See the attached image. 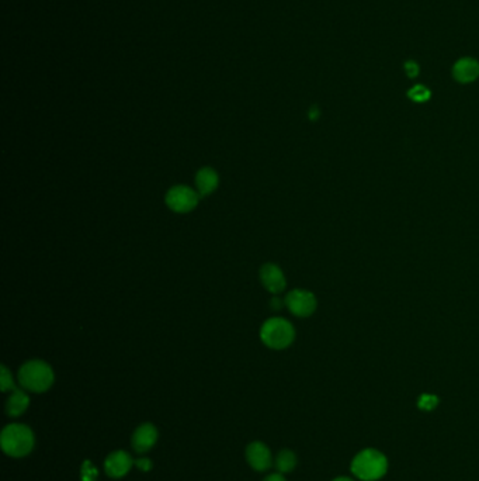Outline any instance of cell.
Masks as SVG:
<instances>
[{"mask_svg":"<svg viewBox=\"0 0 479 481\" xmlns=\"http://www.w3.org/2000/svg\"><path fill=\"white\" fill-rule=\"evenodd\" d=\"M54 370L43 360H30L19 370L20 385L32 393H44L54 385Z\"/></svg>","mask_w":479,"mask_h":481,"instance_id":"6da1fadb","label":"cell"},{"mask_svg":"<svg viewBox=\"0 0 479 481\" xmlns=\"http://www.w3.org/2000/svg\"><path fill=\"white\" fill-rule=\"evenodd\" d=\"M2 449L12 458H23L34 448V433L27 425L12 424L2 431Z\"/></svg>","mask_w":479,"mask_h":481,"instance_id":"7a4b0ae2","label":"cell"},{"mask_svg":"<svg viewBox=\"0 0 479 481\" xmlns=\"http://www.w3.org/2000/svg\"><path fill=\"white\" fill-rule=\"evenodd\" d=\"M260 338L270 349H286L295 339V329L292 324L284 318H270L260 329Z\"/></svg>","mask_w":479,"mask_h":481,"instance_id":"3957f363","label":"cell"},{"mask_svg":"<svg viewBox=\"0 0 479 481\" xmlns=\"http://www.w3.org/2000/svg\"><path fill=\"white\" fill-rule=\"evenodd\" d=\"M387 458L375 449H364L354 458L352 463V471L354 473V475L364 481L379 480L387 473Z\"/></svg>","mask_w":479,"mask_h":481,"instance_id":"277c9868","label":"cell"},{"mask_svg":"<svg viewBox=\"0 0 479 481\" xmlns=\"http://www.w3.org/2000/svg\"><path fill=\"white\" fill-rule=\"evenodd\" d=\"M200 201V194L197 190L184 186L178 185L173 186L166 193V205L167 207L179 214H186L193 212Z\"/></svg>","mask_w":479,"mask_h":481,"instance_id":"5b68a950","label":"cell"},{"mask_svg":"<svg viewBox=\"0 0 479 481\" xmlns=\"http://www.w3.org/2000/svg\"><path fill=\"white\" fill-rule=\"evenodd\" d=\"M286 305L291 314L299 318L311 317L317 311V297L308 290L295 289L286 297Z\"/></svg>","mask_w":479,"mask_h":481,"instance_id":"8992f818","label":"cell"},{"mask_svg":"<svg viewBox=\"0 0 479 481\" xmlns=\"http://www.w3.org/2000/svg\"><path fill=\"white\" fill-rule=\"evenodd\" d=\"M260 280L264 289L273 294L281 293L287 286L283 270L275 263H266L260 269Z\"/></svg>","mask_w":479,"mask_h":481,"instance_id":"52a82bcc","label":"cell"},{"mask_svg":"<svg viewBox=\"0 0 479 481\" xmlns=\"http://www.w3.org/2000/svg\"><path fill=\"white\" fill-rule=\"evenodd\" d=\"M453 78L462 85L475 82L479 78V62L469 57L458 59L453 65Z\"/></svg>","mask_w":479,"mask_h":481,"instance_id":"ba28073f","label":"cell"},{"mask_svg":"<svg viewBox=\"0 0 479 481\" xmlns=\"http://www.w3.org/2000/svg\"><path fill=\"white\" fill-rule=\"evenodd\" d=\"M158 440V429L152 424H142L132 435V448L138 453L152 449Z\"/></svg>","mask_w":479,"mask_h":481,"instance_id":"9c48e42d","label":"cell"},{"mask_svg":"<svg viewBox=\"0 0 479 481\" xmlns=\"http://www.w3.org/2000/svg\"><path fill=\"white\" fill-rule=\"evenodd\" d=\"M246 459L249 464L257 471H266L271 466V453L262 442H253L246 449Z\"/></svg>","mask_w":479,"mask_h":481,"instance_id":"30bf717a","label":"cell"},{"mask_svg":"<svg viewBox=\"0 0 479 481\" xmlns=\"http://www.w3.org/2000/svg\"><path fill=\"white\" fill-rule=\"evenodd\" d=\"M132 458L124 452V451H117L109 455L105 463L106 473L113 477V478H120L124 477L132 467Z\"/></svg>","mask_w":479,"mask_h":481,"instance_id":"8fae6325","label":"cell"},{"mask_svg":"<svg viewBox=\"0 0 479 481\" xmlns=\"http://www.w3.org/2000/svg\"><path fill=\"white\" fill-rule=\"evenodd\" d=\"M220 185V176L213 167H202L195 175V190L200 197L210 196L217 190Z\"/></svg>","mask_w":479,"mask_h":481,"instance_id":"7c38bea8","label":"cell"},{"mask_svg":"<svg viewBox=\"0 0 479 481\" xmlns=\"http://www.w3.org/2000/svg\"><path fill=\"white\" fill-rule=\"evenodd\" d=\"M28 404H30V397L23 390H14L6 404V411L9 417H20L28 408Z\"/></svg>","mask_w":479,"mask_h":481,"instance_id":"4fadbf2b","label":"cell"},{"mask_svg":"<svg viewBox=\"0 0 479 481\" xmlns=\"http://www.w3.org/2000/svg\"><path fill=\"white\" fill-rule=\"evenodd\" d=\"M295 466H297V456L291 451L284 449L279 453L276 459V467L281 474L292 471Z\"/></svg>","mask_w":479,"mask_h":481,"instance_id":"5bb4252c","label":"cell"},{"mask_svg":"<svg viewBox=\"0 0 479 481\" xmlns=\"http://www.w3.org/2000/svg\"><path fill=\"white\" fill-rule=\"evenodd\" d=\"M432 93L425 85H415L407 90V97L415 103H426L430 99Z\"/></svg>","mask_w":479,"mask_h":481,"instance_id":"9a60e30c","label":"cell"},{"mask_svg":"<svg viewBox=\"0 0 479 481\" xmlns=\"http://www.w3.org/2000/svg\"><path fill=\"white\" fill-rule=\"evenodd\" d=\"M438 404V398L433 394H423L419 397V401H418V405L421 409H425V411H432L437 407Z\"/></svg>","mask_w":479,"mask_h":481,"instance_id":"2e32d148","label":"cell"},{"mask_svg":"<svg viewBox=\"0 0 479 481\" xmlns=\"http://www.w3.org/2000/svg\"><path fill=\"white\" fill-rule=\"evenodd\" d=\"M0 385H2V391H8L13 389V377L6 366H2V376H0Z\"/></svg>","mask_w":479,"mask_h":481,"instance_id":"e0dca14e","label":"cell"},{"mask_svg":"<svg viewBox=\"0 0 479 481\" xmlns=\"http://www.w3.org/2000/svg\"><path fill=\"white\" fill-rule=\"evenodd\" d=\"M419 65L415 61H406L405 62V74L407 78L415 79L419 75Z\"/></svg>","mask_w":479,"mask_h":481,"instance_id":"ac0fdd59","label":"cell"},{"mask_svg":"<svg viewBox=\"0 0 479 481\" xmlns=\"http://www.w3.org/2000/svg\"><path fill=\"white\" fill-rule=\"evenodd\" d=\"M96 475H97L96 469L89 463V470H87V466H86V463H85V466H83V474H82L83 481H94Z\"/></svg>","mask_w":479,"mask_h":481,"instance_id":"d6986e66","label":"cell"},{"mask_svg":"<svg viewBox=\"0 0 479 481\" xmlns=\"http://www.w3.org/2000/svg\"><path fill=\"white\" fill-rule=\"evenodd\" d=\"M135 464L138 466L142 471H149L152 469V463L149 459H140V460H136Z\"/></svg>","mask_w":479,"mask_h":481,"instance_id":"ffe728a7","label":"cell"},{"mask_svg":"<svg viewBox=\"0 0 479 481\" xmlns=\"http://www.w3.org/2000/svg\"><path fill=\"white\" fill-rule=\"evenodd\" d=\"M263 481H286V478L283 477L281 473H275V474L267 475Z\"/></svg>","mask_w":479,"mask_h":481,"instance_id":"44dd1931","label":"cell"},{"mask_svg":"<svg viewBox=\"0 0 479 481\" xmlns=\"http://www.w3.org/2000/svg\"><path fill=\"white\" fill-rule=\"evenodd\" d=\"M270 304H271V307H273V308H275V310H280V308H281V301H280L277 297L273 298Z\"/></svg>","mask_w":479,"mask_h":481,"instance_id":"7402d4cb","label":"cell"},{"mask_svg":"<svg viewBox=\"0 0 479 481\" xmlns=\"http://www.w3.org/2000/svg\"><path fill=\"white\" fill-rule=\"evenodd\" d=\"M333 481H353V480L349 478V477H337V478H334Z\"/></svg>","mask_w":479,"mask_h":481,"instance_id":"603a6c76","label":"cell"}]
</instances>
